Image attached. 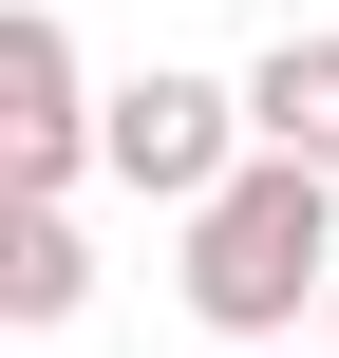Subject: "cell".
Instances as JSON below:
<instances>
[{
    "mask_svg": "<svg viewBox=\"0 0 339 358\" xmlns=\"http://www.w3.org/2000/svg\"><path fill=\"white\" fill-rule=\"evenodd\" d=\"M321 358H339V302H321Z\"/></svg>",
    "mask_w": 339,
    "mask_h": 358,
    "instance_id": "obj_6",
    "label": "cell"
},
{
    "mask_svg": "<svg viewBox=\"0 0 339 358\" xmlns=\"http://www.w3.org/2000/svg\"><path fill=\"white\" fill-rule=\"evenodd\" d=\"M189 321L208 358H283L302 340V302H339V189L321 170H283V151H245V189L226 208H189Z\"/></svg>",
    "mask_w": 339,
    "mask_h": 358,
    "instance_id": "obj_1",
    "label": "cell"
},
{
    "mask_svg": "<svg viewBox=\"0 0 339 358\" xmlns=\"http://www.w3.org/2000/svg\"><path fill=\"white\" fill-rule=\"evenodd\" d=\"M94 113H113V94L75 76V19H57V0H19V19H0V189H19V208H57V189L94 170Z\"/></svg>",
    "mask_w": 339,
    "mask_h": 358,
    "instance_id": "obj_3",
    "label": "cell"
},
{
    "mask_svg": "<svg viewBox=\"0 0 339 358\" xmlns=\"http://www.w3.org/2000/svg\"><path fill=\"white\" fill-rule=\"evenodd\" d=\"M245 151H283V170L339 189V38H264L245 57Z\"/></svg>",
    "mask_w": 339,
    "mask_h": 358,
    "instance_id": "obj_4",
    "label": "cell"
},
{
    "mask_svg": "<svg viewBox=\"0 0 339 358\" xmlns=\"http://www.w3.org/2000/svg\"><path fill=\"white\" fill-rule=\"evenodd\" d=\"M94 302V245H75V208H0V321L19 340H57Z\"/></svg>",
    "mask_w": 339,
    "mask_h": 358,
    "instance_id": "obj_5",
    "label": "cell"
},
{
    "mask_svg": "<svg viewBox=\"0 0 339 358\" xmlns=\"http://www.w3.org/2000/svg\"><path fill=\"white\" fill-rule=\"evenodd\" d=\"M94 170H113V189H151L170 227H189V208H226V189H245V76H170V57H151V76H113Z\"/></svg>",
    "mask_w": 339,
    "mask_h": 358,
    "instance_id": "obj_2",
    "label": "cell"
}]
</instances>
